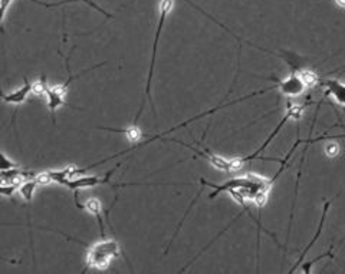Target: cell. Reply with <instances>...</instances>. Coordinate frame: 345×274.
Masks as SVG:
<instances>
[{"mask_svg": "<svg viewBox=\"0 0 345 274\" xmlns=\"http://www.w3.org/2000/svg\"><path fill=\"white\" fill-rule=\"evenodd\" d=\"M335 3L338 6H341V8H344L345 9V0H335Z\"/></svg>", "mask_w": 345, "mask_h": 274, "instance_id": "obj_19", "label": "cell"}, {"mask_svg": "<svg viewBox=\"0 0 345 274\" xmlns=\"http://www.w3.org/2000/svg\"><path fill=\"white\" fill-rule=\"evenodd\" d=\"M298 73H299L301 79L303 80V83L306 85V88H314L321 82L318 73L314 72L312 69H299Z\"/></svg>", "mask_w": 345, "mask_h": 274, "instance_id": "obj_12", "label": "cell"}, {"mask_svg": "<svg viewBox=\"0 0 345 274\" xmlns=\"http://www.w3.org/2000/svg\"><path fill=\"white\" fill-rule=\"evenodd\" d=\"M174 6V0H161L160 3V19H159V25H157V30H156V36H154V42H152V53H151V63H150V71H148V76H147V85H145V90H144V98L141 101V106L135 115V119H134V125H137L140 116L142 114V109H144V105H145V101L147 99H151V80H152V73H154V65H156V59H157V49H159V40L160 35H161V30L164 27V23H166V19L170 15V12Z\"/></svg>", "mask_w": 345, "mask_h": 274, "instance_id": "obj_2", "label": "cell"}, {"mask_svg": "<svg viewBox=\"0 0 345 274\" xmlns=\"http://www.w3.org/2000/svg\"><path fill=\"white\" fill-rule=\"evenodd\" d=\"M322 86L325 88V92L327 95L334 98L336 104L339 106L345 108V83L338 79H327V80H321Z\"/></svg>", "mask_w": 345, "mask_h": 274, "instance_id": "obj_8", "label": "cell"}, {"mask_svg": "<svg viewBox=\"0 0 345 274\" xmlns=\"http://www.w3.org/2000/svg\"><path fill=\"white\" fill-rule=\"evenodd\" d=\"M73 2H85V3H88L89 6H92V8H94V9L98 10V12H99V13H102V15H105L106 18H112V16H111V15H109V13H108V12H105V10H104V9H101V8H99V6H97V5H95V3H94V2H91V0H73Z\"/></svg>", "mask_w": 345, "mask_h": 274, "instance_id": "obj_18", "label": "cell"}, {"mask_svg": "<svg viewBox=\"0 0 345 274\" xmlns=\"http://www.w3.org/2000/svg\"><path fill=\"white\" fill-rule=\"evenodd\" d=\"M115 168H112L111 171H108L104 177H98V175H84V177L78 178H69L63 182V186L68 187L69 190H73L75 193H78L80 190H85V188H91V187L99 186V184H111L109 178L115 172Z\"/></svg>", "mask_w": 345, "mask_h": 274, "instance_id": "obj_6", "label": "cell"}, {"mask_svg": "<svg viewBox=\"0 0 345 274\" xmlns=\"http://www.w3.org/2000/svg\"><path fill=\"white\" fill-rule=\"evenodd\" d=\"M37 186H39V182L36 181L35 178L26 179L22 186L19 187V194L22 195V198H23L26 203H32V198H33V195H35V190Z\"/></svg>", "mask_w": 345, "mask_h": 274, "instance_id": "obj_11", "label": "cell"}, {"mask_svg": "<svg viewBox=\"0 0 345 274\" xmlns=\"http://www.w3.org/2000/svg\"><path fill=\"white\" fill-rule=\"evenodd\" d=\"M99 66H104V62L98 63L94 68H99ZM94 68H89L87 71L78 73V75H72V76H69V79H66V82H63L61 85H55V86H48V88H46L45 95L48 98V108H49V111H51L52 115L55 114V111H56L58 108H61V106L65 104V98H66V94H68V86H69V83H71L72 80L80 78L81 75L87 73V72H89L91 69H94Z\"/></svg>", "mask_w": 345, "mask_h": 274, "instance_id": "obj_3", "label": "cell"}, {"mask_svg": "<svg viewBox=\"0 0 345 274\" xmlns=\"http://www.w3.org/2000/svg\"><path fill=\"white\" fill-rule=\"evenodd\" d=\"M276 89L281 92V95L288 98H295L302 95L306 89V85L301 79L296 69H292L291 75L285 79L276 82Z\"/></svg>", "mask_w": 345, "mask_h": 274, "instance_id": "obj_5", "label": "cell"}, {"mask_svg": "<svg viewBox=\"0 0 345 274\" xmlns=\"http://www.w3.org/2000/svg\"><path fill=\"white\" fill-rule=\"evenodd\" d=\"M30 94H33V82H30L27 78H25V82H23V85L20 88L10 92V94H3L2 99H3L5 104L20 105V104H23L26 101Z\"/></svg>", "mask_w": 345, "mask_h": 274, "instance_id": "obj_7", "label": "cell"}, {"mask_svg": "<svg viewBox=\"0 0 345 274\" xmlns=\"http://www.w3.org/2000/svg\"><path fill=\"white\" fill-rule=\"evenodd\" d=\"M12 2L13 0H2V5H0V12H2V23L5 22V19H6V13H8V9H9V6L12 5Z\"/></svg>", "mask_w": 345, "mask_h": 274, "instance_id": "obj_17", "label": "cell"}, {"mask_svg": "<svg viewBox=\"0 0 345 274\" xmlns=\"http://www.w3.org/2000/svg\"><path fill=\"white\" fill-rule=\"evenodd\" d=\"M171 141L177 142V144H180V145H184L186 148H188V150H191L193 152H196V155H199L200 158L207 159V161H209V162H210V164H212L213 167H214L216 169H220V171H224V172H233V158L232 159L224 158V157H221V155L213 154V152H210L207 148H204V150H199V148H196V147H193V145L184 144L183 141H177V140H171Z\"/></svg>", "mask_w": 345, "mask_h": 274, "instance_id": "obj_4", "label": "cell"}, {"mask_svg": "<svg viewBox=\"0 0 345 274\" xmlns=\"http://www.w3.org/2000/svg\"><path fill=\"white\" fill-rule=\"evenodd\" d=\"M16 167H19L18 164L13 162V161H10V159L8 158V155H6L5 152H2V169L16 168Z\"/></svg>", "mask_w": 345, "mask_h": 274, "instance_id": "obj_15", "label": "cell"}, {"mask_svg": "<svg viewBox=\"0 0 345 274\" xmlns=\"http://www.w3.org/2000/svg\"><path fill=\"white\" fill-rule=\"evenodd\" d=\"M331 203H332V200H329V201H328V203L325 204V205H324V212H322V220H321V222H319L318 230H317V233H315V236H314V239L311 240L310 244H308V246H306V248H305V250H303V253H302V256L299 257V260H298V261H296V264L293 265L292 268H291V270H289V273H293V271H295V270H296V267H298V265H299V264H301V263H302V260H303V257L306 256V253H308V251H310V248L312 247V246H314V244H315V243H317V240H318V237H319V236H321V233H322V227H324V221H325V215H327L328 208H329V205H331Z\"/></svg>", "mask_w": 345, "mask_h": 274, "instance_id": "obj_10", "label": "cell"}, {"mask_svg": "<svg viewBox=\"0 0 345 274\" xmlns=\"http://www.w3.org/2000/svg\"><path fill=\"white\" fill-rule=\"evenodd\" d=\"M84 208L97 218L101 236L105 237V225H104V220H102V204H101V201L98 198H89L88 201L84 204Z\"/></svg>", "mask_w": 345, "mask_h": 274, "instance_id": "obj_9", "label": "cell"}, {"mask_svg": "<svg viewBox=\"0 0 345 274\" xmlns=\"http://www.w3.org/2000/svg\"><path fill=\"white\" fill-rule=\"evenodd\" d=\"M99 129L109 131V132H123L125 135H128V138L131 141H138L141 138V131L137 128V125H133L131 128H127V129H115V128H106V126H99Z\"/></svg>", "mask_w": 345, "mask_h": 274, "instance_id": "obj_13", "label": "cell"}, {"mask_svg": "<svg viewBox=\"0 0 345 274\" xmlns=\"http://www.w3.org/2000/svg\"><path fill=\"white\" fill-rule=\"evenodd\" d=\"M121 254V247L120 243L112 239L99 240L89 246L87 258H85V268L84 273L91 268L95 270H106L111 260H114Z\"/></svg>", "mask_w": 345, "mask_h": 274, "instance_id": "obj_1", "label": "cell"}, {"mask_svg": "<svg viewBox=\"0 0 345 274\" xmlns=\"http://www.w3.org/2000/svg\"><path fill=\"white\" fill-rule=\"evenodd\" d=\"M324 152H325V155H327L328 158H336L339 155V152H341V148H339V145L336 142L331 141L325 144Z\"/></svg>", "mask_w": 345, "mask_h": 274, "instance_id": "obj_14", "label": "cell"}, {"mask_svg": "<svg viewBox=\"0 0 345 274\" xmlns=\"http://www.w3.org/2000/svg\"><path fill=\"white\" fill-rule=\"evenodd\" d=\"M324 257H331V251H328V253H325V254H324V256L317 257V258H315V260H312V261H308V263H306V264L303 265V271H305V273H310V271H311V267H312V265L315 264V263H318L319 260H322V258H324Z\"/></svg>", "mask_w": 345, "mask_h": 274, "instance_id": "obj_16", "label": "cell"}]
</instances>
